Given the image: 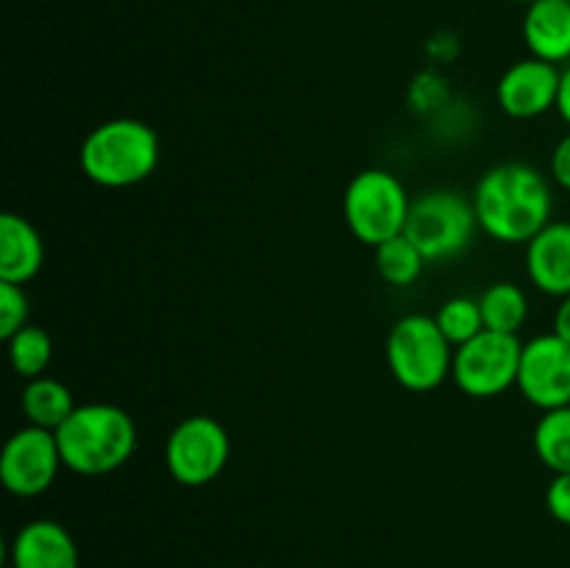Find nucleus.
<instances>
[{
    "label": "nucleus",
    "mask_w": 570,
    "mask_h": 568,
    "mask_svg": "<svg viewBox=\"0 0 570 568\" xmlns=\"http://www.w3.org/2000/svg\"><path fill=\"white\" fill-rule=\"evenodd\" d=\"M523 42L534 59H570V0H534L523 14Z\"/></svg>",
    "instance_id": "4468645a"
},
{
    "label": "nucleus",
    "mask_w": 570,
    "mask_h": 568,
    "mask_svg": "<svg viewBox=\"0 0 570 568\" xmlns=\"http://www.w3.org/2000/svg\"><path fill=\"white\" fill-rule=\"evenodd\" d=\"M228 454H232L228 432L209 415L184 418L165 445L167 471L187 488H200L220 477Z\"/></svg>",
    "instance_id": "6e6552de"
},
{
    "label": "nucleus",
    "mask_w": 570,
    "mask_h": 568,
    "mask_svg": "<svg viewBox=\"0 0 570 568\" xmlns=\"http://www.w3.org/2000/svg\"><path fill=\"white\" fill-rule=\"evenodd\" d=\"M78 161L83 176L100 187H134L159 165V137L145 123L117 117L87 134Z\"/></svg>",
    "instance_id": "7ed1b4c3"
},
{
    "label": "nucleus",
    "mask_w": 570,
    "mask_h": 568,
    "mask_svg": "<svg viewBox=\"0 0 570 568\" xmlns=\"http://www.w3.org/2000/svg\"><path fill=\"white\" fill-rule=\"evenodd\" d=\"M546 507L551 518L570 527V473H554L549 490H546Z\"/></svg>",
    "instance_id": "5701e85b"
},
{
    "label": "nucleus",
    "mask_w": 570,
    "mask_h": 568,
    "mask_svg": "<svg viewBox=\"0 0 570 568\" xmlns=\"http://www.w3.org/2000/svg\"><path fill=\"white\" fill-rule=\"evenodd\" d=\"M61 451L56 432L42 427H26L11 434L0 457V479L6 490L20 499L45 493L59 473Z\"/></svg>",
    "instance_id": "1a4fd4ad"
},
{
    "label": "nucleus",
    "mask_w": 570,
    "mask_h": 568,
    "mask_svg": "<svg viewBox=\"0 0 570 568\" xmlns=\"http://www.w3.org/2000/svg\"><path fill=\"white\" fill-rule=\"evenodd\" d=\"M518 390L543 412L570 407V343L554 332L529 340L518 368Z\"/></svg>",
    "instance_id": "9d476101"
},
{
    "label": "nucleus",
    "mask_w": 570,
    "mask_h": 568,
    "mask_svg": "<svg viewBox=\"0 0 570 568\" xmlns=\"http://www.w3.org/2000/svg\"><path fill=\"white\" fill-rule=\"evenodd\" d=\"M527 273L543 293L570 295V223H549L527 243Z\"/></svg>",
    "instance_id": "ddd939ff"
},
{
    "label": "nucleus",
    "mask_w": 570,
    "mask_h": 568,
    "mask_svg": "<svg viewBox=\"0 0 570 568\" xmlns=\"http://www.w3.org/2000/svg\"><path fill=\"white\" fill-rule=\"evenodd\" d=\"M560 81L562 72L557 70V65L534 59V56L523 59L501 76L499 89H495L499 106L504 109V115L532 120V117L554 109L557 98H560Z\"/></svg>",
    "instance_id": "9b49d317"
},
{
    "label": "nucleus",
    "mask_w": 570,
    "mask_h": 568,
    "mask_svg": "<svg viewBox=\"0 0 570 568\" xmlns=\"http://www.w3.org/2000/svg\"><path fill=\"white\" fill-rule=\"evenodd\" d=\"M61 462L81 477L117 471L137 451V427L115 404H81L56 429Z\"/></svg>",
    "instance_id": "f03ea898"
},
{
    "label": "nucleus",
    "mask_w": 570,
    "mask_h": 568,
    "mask_svg": "<svg viewBox=\"0 0 570 568\" xmlns=\"http://www.w3.org/2000/svg\"><path fill=\"white\" fill-rule=\"evenodd\" d=\"M484 315V329L501 334H518V329L527 323L529 301L518 284L499 282L479 298Z\"/></svg>",
    "instance_id": "f3484780"
},
{
    "label": "nucleus",
    "mask_w": 570,
    "mask_h": 568,
    "mask_svg": "<svg viewBox=\"0 0 570 568\" xmlns=\"http://www.w3.org/2000/svg\"><path fill=\"white\" fill-rule=\"evenodd\" d=\"M554 334L557 337L566 340V343H570V295H566V298H562V304L557 306Z\"/></svg>",
    "instance_id": "393cba45"
},
{
    "label": "nucleus",
    "mask_w": 570,
    "mask_h": 568,
    "mask_svg": "<svg viewBox=\"0 0 570 568\" xmlns=\"http://www.w3.org/2000/svg\"><path fill=\"white\" fill-rule=\"evenodd\" d=\"M72 410H76V401H72L70 388L61 384L59 379H28V388L22 393V412L28 415L31 427H42L56 432L72 415Z\"/></svg>",
    "instance_id": "dca6fc26"
},
{
    "label": "nucleus",
    "mask_w": 570,
    "mask_h": 568,
    "mask_svg": "<svg viewBox=\"0 0 570 568\" xmlns=\"http://www.w3.org/2000/svg\"><path fill=\"white\" fill-rule=\"evenodd\" d=\"M515 3H527L529 6V3H534V0H515Z\"/></svg>",
    "instance_id": "bb28decb"
},
{
    "label": "nucleus",
    "mask_w": 570,
    "mask_h": 568,
    "mask_svg": "<svg viewBox=\"0 0 570 568\" xmlns=\"http://www.w3.org/2000/svg\"><path fill=\"white\" fill-rule=\"evenodd\" d=\"M11 568H78L76 540L48 518L26 523L11 543Z\"/></svg>",
    "instance_id": "f8f14e48"
},
{
    "label": "nucleus",
    "mask_w": 570,
    "mask_h": 568,
    "mask_svg": "<svg viewBox=\"0 0 570 568\" xmlns=\"http://www.w3.org/2000/svg\"><path fill=\"white\" fill-rule=\"evenodd\" d=\"M22 326H28V295L22 284L0 282V337H14Z\"/></svg>",
    "instance_id": "4be33fe9"
},
{
    "label": "nucleus",
    "mask_w": 570,
    "mask_h": 568,
    "mask_svg": "<svg viewBox=\"0 0 570 568\" xmlns=\"http://www.w3.org/2000/svg\"><path fill=\"white\" fill-rule=\"evenodd\" d=\"M551 187L534 167L507 161L484 173L473 193L479 228L499 243H529L551 223Z\"/></svg>",
    "instance_id": "f257e3e1"
},
{
    "label": "nucleus",
    "mask_w": 570,
    "mask_h": 568,
    "mask_svg": "<svg viewBox=\"0 0 570 568\" xmlns=\"http://www.w3.org/2000/svg\"><path fill=\"white\" fill-rule=\"evenodd\" d=\"M45 262V245L33 223L6 212L0 217V282L26 284Z\"/></svg>",
    "instance_id": "2eb2a0df"
},
{
    "label": "nucleus",
    "mask_w": 570,
    "mask_h": 568,
    "mask_svg": "<svg viewBox=\"0 0 570 568\" xmlns=\"http://www.w3.org/2000/svg\"><path fill=\"white\" fill-rule=\"evenodd\" d=\"M551 173H554L560 187L570 189V134H566V137L560 139L554 156H551Z\"/></svg>",
    "instance_id": "b1692460"
},
{
    "label": "nucleus",
    "mask_w": 570,
    "mask_h": 568,
    "mask_svg": "<svg viewBox=\"0 0 570 568\" xmlns=\"http://www.w3.org/2000/svg\"><path fill=\"white\" fill-rule=\"evenodd\" d=\"M412 200L404 184L387 170H365L348 184L343 215L351 234L365 245H382L404 234Z\"/></svg>",
    "instance_id": "39448f33"
},
{
    "label": "nucleus",
    "mask_w": 570,
    "mask_h": 568,
    "mask_svg": "<svg viewBox=\"0 0 570 568\" xmlns=\"http://www.w3.org/2000/svg\"><path fill=\"white\" fill-rule=\"evenodd\" d=\"M523 343L518 334H501L484 329L473 340L454 351V376L456 388L473 399H493L518 384V368H521Z\"/></svg>",
    "instance_id": "0eeeda50"
},
{
    "label": "nucleus",
    "mask_w": 570,
    "mask_h": 568,
    "mask_svg": "<svg viewBox=\"0 0 570 568\" xmlns=\"http://www.w3.org/2000/svg\"><path fill=\"white\" fill-rule=\"evenodd\" d=\"M476 226L473 200L451 189H432L412 200L404 234L421 248L426 262H438L462 254L471 245Z\"/></svg>",
    "instance_id": "423d86ee"
},
{
    "label": "nucleus",
    "mask_w": 570,
    "mask_h": 568,
    "mask_svg": "<svg viewBox=\"0 0 570 568\" xmlns=\"http://www.w3.org/2000/svg\"><path fill=\"white\" fill-rule=\"evenodd\" d=\"M557 111L562 115V120L570 126V67L562 70V81H560V98H557Z\"/></svg>",
    "instance_id": "a878e982"
},
{
    "label": "nucleus",
    "mask_w": 570,
    "mask_h": 568,
    "mask_svg": "<svg viewBox=\"0 0 570 568\" xmlns=\"http://www.w3.org/2000/svg\"><path fill=\"white\" fill-rule=\"evenodd\" d=\"M387 365L395 382L412 393L440 388L454 365V345L426 315H406L387 337Z\"/></svg>",
    "instance_id": "20e7f679"
},
{
    "label": "nucleus",
    "mask_w": 570,
    "mask_h": 568,
    "mask_svg": "<svg viewBox=\"0 0 570 568\" xmlns=\"http://www.w3.org/2000/svg\"><path fill=\"white\" fill-rule=\"evenodd\" d=\"M534 451L554 473H570V407L543 412L534 427Z\"/></svg>",
    "instance_id": "a211bd4d"
},
{
    "label": "nucleus",
    "mask_w": 570,
    "mask_h": 568,
    "mask_svg": "<svg viewBox=\"0 0 570 568\" xmlns=\"http://www.w3.org/2000/svg\"><path fill=\"white\" fill-rule=\"evenodd\" d=\"M434 321H438L445 340H449L451 345H456V349L484 332L482 306H479V301L465 298V295L445 301V304L440 306L438 315H434Z\"/></svg>",
    "instance_id": "412c9836"
},
{
    "label": "nucleus",
    "mask_w": 570,
    "mask_h": 568,
    "mask_svg": "<svg viewBox=\"0 0 570 568\" xmlns=\"http://www.w3.org/2000/svg\"><path fill=\"white\" fill-rule=\"evenodd\" d=\"M53 356V343L48 332L39 326H22L14 337H9V360L20 376L37 379L45 376V368Z\"/></svg>",
    "instance_id": "aec40b11"
},
{
    "label": "nucleus",
    "mask_w": 570,
    "mask_h": 568,
    "mask_svg": "<svg viewBox=\"0 0 570 568\" xmlns=\"http://www.w3.org/2000/svg\"><path fill=\"white\" fill-rule=\"evenodd\" d=\"M426 256L421 254L415 243L406 234L387 239V243L376 245V271L393 287H410L417 282L423 273Z\"/></svg>",
    "instance_id": "6ab92c4d"
}]
</instances>
